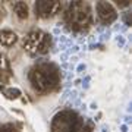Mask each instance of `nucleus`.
Instances as JSON below:
<instances>
[{
    "mask_svg": "<svg viewBox=\"0 0 132 132\" xmlns=\"http://www.w3.org/2000/svg\"><path fill=\"white\" fill-rule=\"evenodd\" d=\"M29 79L32 82V87L38 91H47L54 87L57 81L56 76V68L53 65H40L34 68L29 73Z\"/></svg>",
    "mask_w": 132,
    "mask_h": 132,
    "instance_id": "obj_1",
    "label": "nucleus"
},
{
    "mask_svg": "<svg viewBox=\"0 0 132 132\" xmlns=\"http://www.w3.org/2000/svg\"><path fill=\"white\" fill-rule=\"evenodd\" d=\"M53 132H78V116L69 112L57 114L53 122Z\"/></svg>",
    "mask_w": 132,
    "mask_h": 132,
    "instance_id": "obj_2",
    "label": "nucleus"
},
{
    "mask_svg": "<svg viewBox=\"0 0 132 132\" xmlns=\"http://www.w3.org/2000/svg\"><path fill=\"white\" fill-rule=\"evenodd\" d=\"M95 7H97L98 16L103 22L110 24L112 21L116 19V12H114V9L112 7V5H109V3H97Z\"/></svg>",
    "mask_w": 132,
    "mask_h": 132,
    "instance_id": "obj_3",
    "label": "nucleus"
},
{
    "mask_svg": "<svg viewBox=\"0 0 132 132\" xmlns=\"http://www.w3.org/2000/svg\"><path fill=\"white\" fill-rule=\"evenodd\" d=\"M59 9V3H47V2H40L35 5V10H37L40 16L43 18H48L56 15V10Z\"/></svg>",
    "mask_w": 132,
    "mask_h": 132,
    "instance_id": "obj_4",
    "label": "nucleus"
},
{
    "mask_svg": "<svg viewBox=\"0 0 132 132\" xmlns=\"http://www.w3.org/2000/svg\"><path fill=\"white\" fill-rule=\"evenodd\" d=\"M15 9H16V12H18V16L19 18H27L28 16V9H27V5L25 3H16L15 5Z\"/></svg>",
    "mask_w": 132,
    "mask_h": 132,
    "instance_id": "obj_5",
    "label": "nucleus"
},
{
    "mask_svg": "<svg viewBox=\"0 0 132 132\" xmlns=\"http://www.w3.org/2000/svg\"><path fill=\"white\" fill-rule=\"evenodd\" d=\"M110 37H112V29H110V28H107L106 31H104V32H101V34H100L97 40H98V43H103V41H107V40H109Z\"/></svg>",
    "mask_w": 132,
    "mask_h": 132,
    "instance_id": "obj_6",
    "label": "nucleus"
},
{
    "mask_svg": "<svg viewBox=\"0 0 132 132\" xmlns=\"http://www.w3.org/2000/svg\"><path fill=\"white\" fill-rule=\"evenodd\" d=\"M114 41H116V44H118L119 47H125L126 38L123 37V34H116V35H114Z\"/></svg>",
    "mask_w": 132,
    "mask_h": 132,
    "instance_id": "obj_7",
    "label": "nucleus"
},
{
    "mask_svg": "<svg viewBox=\"0 0 132 132\" xmlns=\"http://www.w3.org/2000/svg\"><path fill=\"white\" fill-rule=\"evenodd\" d=\"M81 52V46L79 44H73V46H72L71 48H68V54H69V56H71V54H73V56H75L76 53H79Z\"/></svg>",
    "mask_w": 132,
    "mask_h": 132,
    "instance_id": "obj_8",
    "label": "nucleus"
},
{
    "mask_svg": "<svg viewBox=\"0 0 132 132\" xmlns=\"http://www.w3.org/2000/svg\"><path fill=\"white\" fill-rule=\"evenodd\" d=\"M90 82H91V76L90 75H87L84 79L81 81V85H82V90H84V91L90 88Z\"/></svg>",
    "mask_w": 132,
    "mask_h": 132,
    "instance_id": "obj_9",
    "label": "nucleus"
},
{
    "mask_svg": "<svg viewBox=\"0 0 132 132\" xmlns=\"http://www.w3.org/2000/svg\"><path fill=\"white\" fill-rule=\"evenodd\" d=\"M0 132H16V128L13 125H10V123H6V125L0 128Z\"/></svg>",
    "mask_w": 132,
    "mask_h": 132,
    "instance_id": "obj_10",
    "label": "nucleus"
},
{
    "mask_svg": "<svg viewBox=\"0 0 132 132\" xmlns=\"http://www.w3.org/2000/svg\"><path fill=\"white\" fill-rule=\"evenodd\" d=\"M114 32H118V34H123L125 31H126V27H125V24H116L114 25Z\"/></svg>",
    "mask_w": 132,
    "mask_h": 132,
    "instance_id": "obj_11",
    "label": "nucleus"
},
{
    "mask_svg": "<svg viewBox=\"0 0 132 132\" xmlns=\"http://www.w3.org/2000/svg\"><path fill=\"white\" fill-rule=\"evenodd\" d=\"M85 69H87V65H85V63H79V65H78V66L75 68V71H76V73H78V75L84 73Z\"/></svg>",
    "mask_w": 132,
    "mask_h": 132,
    "instance_id": "obj_12",
    "label": "nucleus"
},
{
    "mask_svg": "<svg viewBox=\"0 0 132 132\" xmlns=\"http://www.w3.org/2000/svg\"><path fill=\"white\" fill-rule=\"evenodd\" d=\"M69 95H71V90L68 88V90H65V91H63V95L60 97V103H65L66 100L69 98Z\"/></svg>",
    "mask_w": 132,
    "mask_h": 132,
    "instance_id": "obj_13",
    "label": "nucleus"
},
{
    "mask_svg": "<svg viewBox=\"0 0 132 132\" xmlns=\"http://www.w3.org/2000/svg\"><path fill=\"white\" fill-rule=\"evenodd\" d=\"M68 59H69V54H68L66 52L60 54V62L62 63H68Z\"/></svg>",
    "mask_w": 132,
    "mask_h": 132,
    "instance_id": "obj_14",
    "label": "nucleus"
},
{
    "mask_svg": "<svg viewBox=\"0 0 132 132\" xmlns=\"http://www.w3.org/2000/svg\"><path fill=\"white\" fill-rule=\"evenodd\" d=\"M129 122H131V116H129V114H126V116H125V123H123V125H128Z\"/></svg>",
    "mask_w": 132,
    "mask_h": 132,
    "instance_id": "obj_15",
    "label": "nucleus"
},
{
    "mask_svg": "<svg viewBox=\"0 0 132 132\" xmlns=\"http://www.w3.org/2000/svg\"><path fill=\"white\" fill-rule=\"evenodd\" d=\"M120 132H129L128 131V125H122L120 126Z\"/></svg>",
    "mask_w": 132,
    "mask_h": 132,
    "instance_id": "obj_16",
    "label": "nucleus"
},
{
    "mask_svg": "<svg viewBox=\"0 0 132 132\" xmlns=\"http://www.w3.org/2000/svg\"><path fill=\"white\" fill-rule=\"evenodd\" d=\"M53 34H54V35H59V34H60V28H59V27H56V28L53 29Z\"/></svg>",
    "mask_w": 132,
    "mask_h": 132,
    "instance_id": "obj_17",
    "label": "nucleus"
},
{
    "mask_svg": "<svg viewBox=\"0 0 132 132\" xmlns=\"http://www.w3.org/2000/svg\"><path fill=\"white\" fill-rule=\"evenodd\" d=\"M69 60H71V65H73V63H75V62L78 60V56H72L71 59H69Z\"/></svg>",
    "mask_w": 132,
    "mask_h": 132,
    "instance_id": "obj_18",
    "label": "nucleus"
},
{
    "mask_svg": "<svg viewBox=\"0 0 132 132\" xmlns=\"http://www.w3.org/2000/svg\"><path fill=\"white\" fill-rule=\"evenodd\" d=\"M62 69H63V71L69 69V63H62Z\"/></svg>",
    "mask_w": 132,
    "mask_h": 132,
    "instance_id": "obj_19",
    "label": "nucleus"
},
{
    "mask_svg": "<svg viewBox=\"0 0 132 132\" xmlns=\"http://www.w3.org/2000/svg\"><path fill=\"white\" fill-rule=\"evenodd\" d=\"M101 132H109V126H107V125H103V126H101Z\"/></svg>",
    "mask_w": 132,
    "mask_h": 132,
    "instance_id": "obj_20",
    "label": "nucleus"
},
{
    "mask_svg": "<svg viewBox=\"0 0 132 132\" xmlns=\"http://www.w3.org/2000/svg\"><path fill=\"white\" fill-rule=\"evenodd\" d=\"M90 109H93V110H95V109H97V104H95V103H93V104L90 106Z\"/></svg>",
    "mask_w": 132,
    "mask_h": 132,
    "instance_id": "obj_21",
    "label": "nucleus"
},
{
    "mask_svg": "<svg viewBox=\"0 0 132 132\" xmlns=\"http://www.w3.org/2000/svg\"><path fill=\"white\" fill-rule=\"evenodd\" d=\"M79 84H81V79H76V81H75V84H73V85H79Z\"/></svg>",
    "mask_w": 132,
    "mask_h": 132,
    "instance_id": "obj_22",
    "label": "nucleus"
}]
</instances>
